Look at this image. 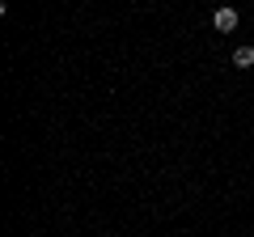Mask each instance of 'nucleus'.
I'll list each match as a JSON object with an SVG mask.
<instances>
[{
  "label": "nucleus",
  "mask_w": 254,
  "mask_h": 237,
  "mask_svg": "<svg viewBox=\"0 0 254 237\" xmlns=\"http://www.w3.org/2000/svg\"><path fill=\"white\" fill-rule=\"evenodd\" d=\"M237 21H242V17H237V9H229V4L212 13V26H216V30H225V34H229V30H237Z\"/></svg>",
  "instance_id": "obj_1"
},
{
  "label": "nucleus",
  "mask_w": 254,
  "mask_h": 237,
  "mask_svg": "<svg viewBox=\"0 0 254 237\" xmlns=\"http://www.w3.org/2000/svg\"><path fill=\"white\" fill-rule=\"evenodd\" d=\"M254 64V47H237L233 51V68H250Z\"/></svg>",
  "instance_id": "obj_2"
}]
</instances>
